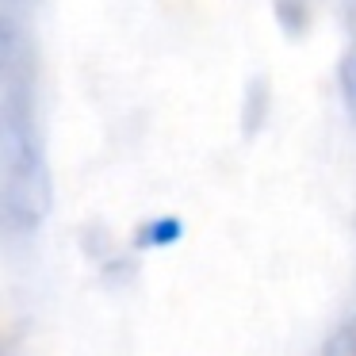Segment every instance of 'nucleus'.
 Returning <instances> with one entry per match:
<instances>
[]
</instances>
